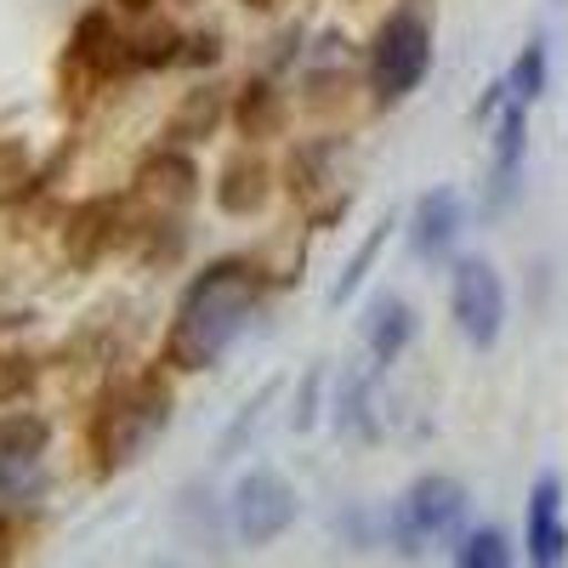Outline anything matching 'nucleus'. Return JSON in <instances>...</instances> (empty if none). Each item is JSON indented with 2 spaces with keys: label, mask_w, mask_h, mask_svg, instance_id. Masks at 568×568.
Instances as JSON below:
<instances>
[{
  "label": "nucleus",
  "mask_w": 568,
  "mask_h": 568,
  "mask_svg": "<svg viewBox=\"0 0 568 568\" xmlns=\"http://www.w3.org/2000/svg\"><path fill=\"white\" fill-rule=\"evenodd\" d=\"M125 240V205L120 200H85L69 211V227H63V251L69 262H98L109 245Z\"/></svg>",
  "instance_id": "11"
},
{
  "label": "nucleus",
  "mask_w": 568,
  "mask_h": 568,
  "mask_svg": "<svg viewBox=\"0 0 568 568\" xmlns=\"http://www.w3.org/2000/svg\"><path fill=\"white\" fill-rule=\"evenodd\" d=\"M524 546H529V562L540 568H557L568 557V524H562V484L551 478H535L529 489V517H524Z\"/></svg>",
  "instance_id": "10"
},
{
  "label": "nucleus",
  "mask_w": 568,
  "mask_h": 568,
  "mask_svg": "<svg viewBox=\"0 0 568 568\" xmlns=\"http://www.w3.org/2000/svg\"><path fill=\"white\" fill-rule=\"evenodd\" d=\"M460 227H466V205H460L455 187H426L409 211V251L420 262H438L460 240Z\"/></svg>",
  "instance_id": "9"
},
{
  "label": "nucleus",
  "mask_w": 568,
  "mask_h": 568,
  "mask_svg": "<svg viewBox=\"0 0 568 568\" xmlns=\"http://www.w3.org/2000/svg\"><path fill=\"white\" fill-rule=\"evenodd\" d=\"M109 7H120V12H149L154 0H109Z\"/></svg>",
  "instance_id": "24"
},
{
  "label": "nucleus",
  "mask_w": 568,
  "mask_h": 568,
  "mask_svg": "<svg viewBox=\"0 0 568 568\" xmlns=\"http://www.w3.org/2000/svg\"><path fill=\"white\" fill-rule=\"evenodd\" d=\"M529 154V103L524 98H506V114L495 125V160H489V205H506L517 171H524Z\"/></svg>",
  "instance_id": "13"
},
{
  "label": "nucleus",
  "mask_w": 568,
  "mask_h": 568,
  "mask_svg": "<svg viewBox=\"0 0 568 568\" xmlns=\"http://www.w3.org/2000/svg\"><path fill=\"white\" fill-rule=\"evenodd\" d=\"M267 200H273V171H267L262 154L240 149L216 171V205H222V216H240L245 222V216L267 211Z\"/></svg>",
  "instance_id": "12"
},
{
  "label": "nucleus",
  "mask_w": 568,
  "mask_h": 568,
  "mask_svg": "<svg viewBox=\"0 0 568 568\" xmlns=\"http://www.w3.org/2000/svg\"><path fill=\"white\" fill-rule=\"evenodd\" d=\"M52 444V426H45L34 409H18V415H0V455L12 466H34Z\"/></svg>",
  "instance_id": "16"
},
{
  "label": "nucleus",
  "mask_w": 568,
  "mask_h": 568,
  "mask_svg": "<svg viewBox=\"0 0 568 568\" xmlns=\"http://www.w3.org/2000/svg\"><path fill=\"white\" fill-rule=\"evenodd\" d=\"M296 511H302V500L278 471H251V478H240V489H233V529H240L245 546L284 540L296 524Z\"/></svg>",
  "instance_id": "6"
},
{
  "label": "nucleus",
  "mask_w": 568,
  "mask_h": 568,
  "mask_svg": "<svg viewBox=\"0 0 568 568\" xmlns=\"http://www.w3.org/2000/svg\"><path fill=\"white\" fill-rule=\"evenodd\" d=\"M460 517H466V489L455 478H415L387 511V540L404 557H415L433 540H460Z\"/></svg>",
  "instance_id": "4"
},
{
  "label": "nucleus",
  "mask_w": 568,
  "mask_h": 568,
  "mask_svg": "<svg viewBox=\"0 0 568 568\" xmlns=\"http://www.w3.org/2000/svg\"><path fill=\"white\" fill-rule=\"evenodd\" d=\"M34 358L29 353H7V358H0V404H18L29 387H34Z\"/></svg>",
  "instance_id": "21"
},
{
  "label": "nucleus",
  "mask_w": 568,
  "mask_h": 568,
  "mask_svg": "<svg viewBox=\"0 0 568 568\" xmlns=\"http://www.w3.org/2000/svg\"><path fill=\"white\" fill-rule=\"evenodd\" d=\"M369 364L375 369H387V364H398L404 358V347L415 342V313H409V302H398V296H382L369 307Z\"/></svg>",
  "instance_id": "14"
},
{
  "label": "nucleus",
  "mask_w": 568,
  "mask_h": 568,
  "mask_svg": "<svg viewBox=\"0 0 568 568\" xmlns=\"http://www.w3.org/2000/svg\"><path fill=\"white\" fill-rule=\"evenodd\" d=\"M245 7H273V0H245Z\"/></svg>",
  "instance_id": "27"
},
{
  "label": "nucleus",
  "mask_w": 568,
  "mask_h": 568,
  "mask_svg": "<svg viewBox=\"0 0 568 568\" xmlns=\"http://www.w3.org/2000/svg\"><path fill=\"white\" fill-rule=\"evenodd\" d=\"M540 91H546V40H529V45H524V58L511 63V98L535 103Z\"/></svg>",
  "instance_id": "20"
},
{
  "label": "nucleus",
  "mask_w": 568,
  "mask_h": 568,
  "mask_svg": "<svg viewBox=\"0 0 568 568\" xmlns=\"http://www.w3.org/2000/svg\"><path fill=\"white\" fill-rule=\"evenodd\" d=\"M136 200H149V205L160 211V222L200 200V165L182 154V142H171V149H154L149 160L136 165Z\"/></svg>",
  "instance_id": "7"
},
{
  "label": "nucleus",
  "mask_w": 568,
  "mask_h": 568,
  "mask_svg": "<svg viewBox=\"0 0 568 568\" xmlns=\"http://www.w3.org/2000/svg\"><path fill=\"white\" fill-rule=\"evenodd\" d=\"M136 63V52H131V40L109 23V12H85L80 23H74V34H69V58H63V69H74L80 80H109L114 69H131Z\"/></svg>",
  "instance_id": "8"
},
{
  "label": "nucleus",
  "mask_w": 568,
  "mask_h": 568,
  "mask_svg": "<svg viewBox=\"0 0 568 568\" xmlns=\"http://www.w3.org/2000/svg\"><path fill=\"white\" fill-rule=\"evenodd\" d=\"M233 120H240V131H245L251 142L273 136V131L284 125V91H278L273 80H251V85L240 91V103H233Z\"/></svg>",
  "instance_id": "15"
},
{
  "label": "nucleus",
  "mask_w": 568,
  "mask_h": 568,
  "mask_svg": "<svg viewBox=\"0 0 568 568\" xmlns=\"http://www.w3.org/2000/svg\"><path fill=\"white\" fill-rule=\"evenodd\" d=\"M176 45H182L176 29H154V34H142V40H136V63H142V69H165V63L182 58Z\"/></svg>",
  "instance_id": "22"
},
{
  "label": "nucleus",
  "mask_w": 568,
  "mask_h": 568,
  "mask_svg": "<svg viewBox=\"0 0 568 568\" xmlns=\"http://www.w3.org/2000/svg\"><path fill=\"white\" fill-rule=\"evenodd\" d=\"M455 562H460V568H506L511 551H506V540H500L495 529H471V535H460Z\"/></svg>",
  "instance_id": "19"
},
{
  "label": "nucleus",
  "mask_w": 568,
  "mask_h": 568,
  "mask_svg": "<svg viewBox=\"0 0 568 568\" xmlns=\"http://www.w3.org/2000/svg\"><path fill=\"white\" fill-rule=\"evenodd\" d=\"M222 114H227V103H222V91H187L182 98V109L171 114V125H165V136L171 142H200V136H211L216 125H222Z\"/></svg>",
  "instance_id": "17"
},
{
  "label": "nucleus",
  "mask_w": 568,
  "mask_h": 568,
  "mask_svg": "<svg viewBox=\"0 0 568 568\" xmlns=\"http://www.w3.org/2000/svg\"><path fill=\"white\" fill-rule=\"evenodd\" d=\"M256 302H262V278L240 256H222L205 273H194L171 307V324H165V364L171 369L222 364V353L251 329Z\"/></svg>",
  "instance_id": "1"
},
{
  "label": "nucleus",
  "mask_w": 568,
  "mask_h": 568,
  "mask_svg": "<svg viewBox=\"0 0 568 568\" xmlns=\"http://www.w3.org/2000/svg\"><path fill=\"white\" fill-rule=\"evenodd\" d=\"M433 69V23L420 7H398L369 40V91L375 103H404Z\"/></svg>",
  "instance_id": "3"
},
{
  "label": "nucleus",
  "mask_w": 568,
  "mask_h": 568,
  "mask_svg": "<svg viewBox=\"0 0 568 568\" xmlns=\"http://www.w3.org/2000/svg\"><path fill=\"white\" fill-rule=\"evenodd\" d=\"M7 489H12V460L0 455V495H7Z\"/></svg>",
  "instance_id": "25"
},
{
  "label": "nucleus",
  "mask_w": 568,
  "mask_h": 568,
  "mask_svg": "<svg viewBox=\"0 0 568 568\" xmlns=\"http://www.w3.org/2000/svg\"><path fill=\"white\" fill-rule=\"evenodd\" d=\"M318 382H324V375L313 369V375H307V387H302V409H296V426H313V398H318Z\"/></svg>",
  "instance_id": "23"
},
{
  "label": "nucleus",
  "mask_w": 568,
  "mask_h": 568,
  "mask_svg": "<svg viewBox=\"0 0 568 568\" xmlns=\"http://www.w3.org/2000/svg\"><path fill=\"white\" fill-rule=\"evenodd\" d=\"M449 313H455V329L478 353H489L500 342V329H506V284H500V273L484 256L455 262V273H449Z\"/></svg>",
  "instance_id": "5"
},
{
  "label": "nucleus",
  "mask_w": 568,
  "mask_h": 568,
  "mask_svg": "<svg viewBox=\"0 0 568 568\" xmlns=\"http://www.w3.org/2000/svg\"><path fill=\"white\" fill-rule=\"evenodd\" d=\"M171 426V387L160 375H131L125 387H114L91 420V449H98V466L103 471H120L131 460H142L160 433Z\"/></svg>",
  "instance_id": "2"
},
{
  "label": "nucleus",
  "mask_w": 568,
  "mask_h": 568,
  "mask_svg": "<svg viewBox=\"0 0 568 568\" xmlns=\"http://www.w3.org/2000/svg\"><path fill=\"white\" fill-rule=\"evenodd\" d=\"M387 227H393V222L382 216V222H375V227L364 233V245L353 251V262H347V267H342V278H336V291H329V307H342V302H353V296H358V284L369 278L375 256H382V245H387Z\"/></svg>",
  "instance_id": "18"
},
{
  "label": "nucleus",
  "mask_w": 568,
  "mask_h": 568,
  "mask_svg": "<svg viewBox=\"0 0 568 568\" xmlns=\"http://www.w3.org/2000/svg\"><path fill=\"white\" fill-rule=\"evenodd\" d=\"M7 540H12V529H7V524H0V557H7Z\"/></svg>",
  "instance_id": "26"
}]
</instances>
